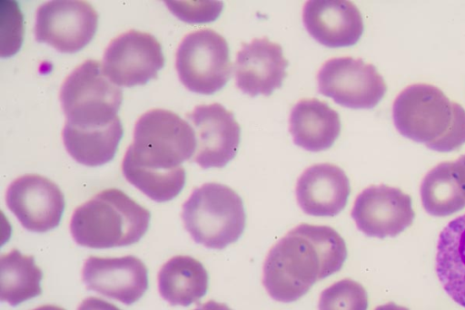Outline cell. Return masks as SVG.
Masks as SVG:
<instances>
[{
	"mask_svg": "<svg viewBox=\"0 0 465 310\" xmlns=\"http://www.w3.org/2000/svg\"><path fill=\"white\" fill-rule=\"evenodd\" d=\"M60 101L66 125L103 127L120 120L117 112L123 92L106 75L100 62L87 60L65 78L60 90Z\"/></svg>",
	"mask_w": 465,
	"mask_h": 310,
	"instance_id": "8992f818",
	"label": "cell"
},
{
	"mask_svg": "<svg viewBox=\"0 0 465 310\" xmlns=\"http://www.w3.org/2000/svg\"><path fill=\"white\" fill-rule=\"evenodd\" d=\"M175 66L181 82L189 91L213 94L223 88L232 75L228 43L212 29L192 32L177 49Z\"/></svg>",
	"mask_w": 465,
	"mask_h": 310,
	"instance_id": "52a82bcc",
	"label": "cell"
},
{
	"mask_svg": "<svg viewBox=\"0 0 465 310\" xmlns=\"http://www.w3.org/2000/svg\"><path fill=\"white\" fill-rule=\"evenodd\" d=\"M302 20L316 41L332 48L354 45L364 30L361 12L350 1H308L303 7Z\"/></svg>",
	"mask_w": 465,
	"mask_h": 310,
	"instance_id": "2e32d148",
	"label": "cell"
},
{
	"mask_svg": "<svg viewBox=\"0 0 465 310\" xmlns=\"http://www.w3.org/2000/svg\"><path fill=\"white\" fill-rule=\"evenodd\" d=\"M77 310H121L115 305L102 298L89 296L83 300Z\"/></svg>",
	"mask_w": 465,
	"mask_h": 310,
	"instance_id": "83f0119b",
	"label": "cell"
},
{
	"mask_svg": "<svg viewBox=\"0 0 465 310\" xmlns=\"http://www.w3.org/2000/svg\"><path fill=\"white\" fill-rule=\"evenodd\" d=\"M186 118L196 137L193 160L201 168H223L236 156L241 127L231 111L220 103L202 104Z\"/></svg>",
	"mask_w": 465,
	"mask_h": 310,
	"instance_id": "7c38bea8",
	"label": "cell"
},
{
	"mask_svg": "<svg viewBox=\"0 0 465 310\" xmlns=\"http://www.w3.org/2000/svg\"><path fill=\"white\" fill-rule=\"evenodd\" d=\"M0 269L1 301L16 306L42 294L43 272L33 256L12 249L1 256Z\"/></svg>",
	"mask_w": 465,
	"mask_h": 310,
	"instance_id": "603a6c76",
	"label": "cell"
},
{
	"mask_svg": "<svg viewBox=\"0 0 465 310\" xmlns=\"http://www.w3.org/2000/svg\"><path fill=\"white\" fill-rule=\"evenodd\" d=\"M375 310H409L407 307L399 305L393 302L387 303L385 305H379Z\"/></svg>",
	"mask_w": 465,
	"mask_h": 310,
	"instance_id": "4dcf8cb0",
	"label": "cell"
},
{
	"mask_svg": "<svg viewBox=\"0 0 465 310\" xmlns=\"http://www.w3.org/2000/svg\"><path fill=\"white\" fill-rule=\"evenodd\" d=\"M346 257V243L335 229L302 223L270 249L262 283L274 300L293 302L315 282L338 272Z\"/></svg>",
	"mask_w": 465,
	"mask_h": 310,
	"instance_id": "6da1fadb",
	"label": "cell"
},
{
	"mask_svg": "<svg viewBox=\"0 0 465 310\" xmlns=\"http://www.w3.org/2000/svg\"><path fill=\"white\" fill-rule=\"evenodd\" d=\"M33 310H65V309L63 307L57 306V305H41Z\"/></svg>",
	"mask_w": 465,
	"mask_h": 310,
	"instance_id": "1f68e13d",
	"label": "cell"
},
{
	"mask_svg": "<svg viewBox=\"0 0 465 310\" xmlns=\"http://www.w3.org/2000/svg\"><path fill=\"white\" fill-rule=\"evenodd\" d=\"M194 310H232L226 304L210 300Z\"/></svg>",
	"mask_w": 465,
	"mask_h": 310,
	"instance_id": "f1b7e54d",
	"label": "cell"
},
{
	"mask_svg": "<svg viewBox=\"0 0 465 310\" xmlns=\"http://www.w3.org/2000/svg\"><path fill=\"white\" fill-rule=\"evenodd\" d=\"M151 213L123 190L106 189L79 206L70 223L75 242L91 248L125 247L147 232Z\"/></svg>",
	"mask_w": 465,
	"mask_h": 310,
	"instance_id": "3957f363",
	"label": "cell"
},
{
	"mask_svg": "<svg viewBox=\"0 0 465 310\" xmlns=\"http://www.w3.org/2000/svg\"><path fill=\"white\" fill-rule=\"evenodd\" d=\"M435 268L445 292L465 307V214L452 219L440 232Z\"/></svg>",
	"mask_w": 465,
	"mask_h": 310,
	"instance_id": "d6986e66",
	"label": "cell"
},
{
	"mask_svg": "<svg viewBox=\"0 0 465 310\" xmlns=\"http://www.w3.org/2000/svg\"><path fill=\"white\" fill-rule=\"evenodd\" d=\"M103 68L118 86L143 85L164 66L159 41L151 34L130 30L114 38L105 49Z\"/></svg>",
	"mask_w": 465,
	"mask_h": 310,
	"instance_id": "30bf717a",
	"label": "cell"
},
{
	"mask_svg": "<svg viewBox=\"0 0 465 310\" xmlns=\"http://www.w3.org/2000/svg\"><path fill=\"white\" fill-rule=\"evenodd\" d=\"M208 285L207 270L190 256L172 257L158 274L159 292L172 305L188 306L198 302L206 294Z\"/></svg>",
	"mask_w": 465,
	"mask_h": 310,
	"instance_id": "ffe728a7",
	"label": "cell"
},
{
	"mask_svg": "<svg viewBox=\"0 0 465 310\" xmlns=\"http://www.w3.org/2000/svg\"><path fill=\"white\" fill-rule=\"evenodd\" d=\"M351 218L368 237H396L411 226L415 213L410 195L384 184L372 185L356 198Z\"/></svg>",
	"mask_w": 465,
	"mask_h": 310,
	"instance_id": "8fae6325",
	"label": "cell"
},
{
	"mask_svg": "<svg viewBox=\"0 0 465 310\" xmlns=\"http://www.w3.org/2000/svg\"><path fill=\"white\" fill-rule=\"evenodd\" d=\"M392 117L402 136L432 150L450 152L465 143V109L434 85L416 83L401 91Z\"/></svg>",
	"mask_w": 465,
	"mask_h": 310,
	"instance_id": "7a4b0ae2",
	"label": "cell"
},
{
	"mask_svg": "<svg viewBox=\"0 0 465 310\" xmlns=\"http://www.w3.org/2000/svg\"><path fill=\"white\" fill-rule=\"evenodd\" d=\"M317 80L322 95L351 109L374 108L387 92L386 82L374 65L349 56L326 61Z\"/></svg>",
	"mask_w": 465,
	"mask_h": 310,
	"instance_id": "ba28073f",
	"label": "cell"
},
{
	"mask_svg": "<svg viewBox=\"0 0 465 310\" xmlns=\"http://www.w3.org/2000/svg\"><path fill=\"white\" fill-rule=\"evenodd\" d=\"M182 218L193 239L211 249L236 242L246 226L241 196L232 188L209 182L196 188L183 205Z\"/></svg>",
	"mask_w": 465,
	"mask_h": 310,
	"instance_id": "277c9868",
	"label": "cell"
},
{
	"mask_svg": "<svg viewBox=\"0 0 465 310\" xmlns=\"http://www.w3.org/2000/svg\"><path fill=\"white\" fill-rule=\"evenodd\" d=\"M97 26V12L88 2L49 1L37 9L35 39L61 53H73L92 41Z\"/></svg>",
	"mask_w": 465,
	"mask_h": 310,
	"instance_id": "9c48e42d",
	"label": "cell"
},
{
	"mask_svg": "<svg viewBox=\"0 0 465 310\" xmlns=\"http://www.w3.org/2000/svg\"><path fill=\"white\" fill-rule=\"evenodd\" d=\"M295 192L297 202L304 213L333 217L347 205L351 185L342 169L331 163H320L302 173Z\"/></svg>",
	"mask_w": 465,
	"mask_h": 310,
	"instance_id": "e0dca14e",
	"label": "cell"
},
{
	"mask_svg": "<svg viewBox=\"0 0 465 310\" xmlns=\"http://www.w3.org/2000/svg\"><path fill=\"white\" fill-rule=\"evenodd\" d=\"M460 178L465 186V154L461 155L458 160H455Z\"/></svg>",
	"mask_w": 465,
	"mask_h": 310,
	"instance_id": "f546056e",
	"label": "cell"
},
{
	"mask_svg": "<svg viewBox=\"0 0 465 310\" xmlns=\"http://www.w3.org/2000/svg\"><path fill=\"white\" fill-rule=\"evenodd\" d=\"M0 3V55L9 57L16 53L23 44L24 17L17 2Z\"/></svg>",
	"mask_w": 465,
	"mask_h": 310,
	"instance_id": "484cf974",
	"label": "cell"
},
{
	"mask_svg": "<svg viewBox=\"0 0 465 310\" xmlns=\"http://www.w3.org/2000/svg\"><path fill=\"white\" fill-rule=\"evenodd\" d=\"M365 288L352 279L340 280L324 289L319 299V310H367Z\"/></svg>",
	"mask_w": 465,
	"mask_h": 310,
	"instance_id": "d4e9b609",
	"label": "cell"
},
{
	"mask_svg": "<svg viewBox=\"0 0 465 310\" xmlns=\"http://www.w3.org/2000/svg\"><path fill=\"white\" fill-rule=\"evenodd\" d=\"M196 137L192 125L173 111L153 109L136 121L134 141L124 160L160 170H173L193 157Z\"/></svg>",
	"mask_w": 465,
	"mask_h": 310,
	"instance_id": "5b68a950",
	"label": "cell"
},
{
	"mask_svg": "<svg viewBox=\"0 0 465 310\" xmlns=\"http://www.w3.org/2000/svg\"><path fill=\"white\" fill-rule=\"evenodd\" d=\"M288 61L279 44L267 37L254 38L244 44L237 53L235 78L237 87L249 96H270L282 85Z\"/></svg>",
	"mask_w": 465,
	"mask_h": 310,
	"instance_id": "9a60e30c",
	"label": "cell"
},
{
	"mask_svg": "<svg viewBox=\"0 0 465 310\" xmlns=\"http://www.w3.org/2000/svg\"><path fill=\"white\" fill-rule=\"evenodd\" d=\"M121 120L108 126L79 128L64 125V147L78 163L89 167L111 161L123 138Z\"/></svg>",
	"mask_w": 465,
	"mask_h": 310,
	"instance_id": "44dd1931",
	"label": "cell"
},
{
	"mask_svg": "<svg viewBox=\"0 0 465 310\" xmlns=\"http://www.w3.org/2000/svg\"><path fill=\"white\" fill-rule=\"evenodd\" d=\"M122 170L128 182L157 202L172 200L185 185L183 166L173 170H160L123 160Z\"/></svg>",
	"mask_w": 465,
	"mask_h": 310,
	"instance_id": "cb8c5ba5",
	"label": "cell"
},
{
	"mask_svg": "<svg viewBox=\"0 0 465 310\" xmlns=\"http://www.w3.org/2000/svg\"><path fill=\"white\" fill-rule=\"evenodd\" d=\"M5 200L25 228L39 233L56 228L65 207L59 187L38 174H25L15 179L7 189Z\"/></svg>",
	"mask_w": 465,
	"mask_h": 310,
	"instance_id": "4fadbf2b",
	"label": "cell"
},
{
	"mask_svg": "<svg viewBox=\"0 0 465 310\" xmlns=\"http://www.w3.org/2000/svg\"><path fill=\"white\" fill-rule=\"evenodd\" d=\"M83 281L90 290L132 305L148 289V269L134 256L90 257L84 265Z\"/></svg>",
	"mask_w": 465,
	"mask_h": 310,
	"instance_id": "5bb4252c",
	"label": "cell"
},
{
	"mask_svg": "<svg viewBox=\"0 0 465 310\" xmlns=\"http://www.w3.org/2000/svg\"><path fill=\"white\" fill-rule=\"evenodd\" d=\"M420 198L427 213L446 217L465 208V186L455 161H444L423 178Z\"/></svg>",
	"mask_w": 465,
	"mask_h": 310,
	"instance_id": "7402d4cb",
	"label": "cell"
},
{
	"mask_svg": "<svg viewBox=\"0 0 465 310\" xmlns=\"http://www.w3.org/2000/svg\"><path fill=\"white\" fill-rule=\"evenodd\" d=\"M165 4L174 15L190 24L213 22L223 10L221 1H167Z\"/></svg>",
	"mask_w": 465,
	"mask_h": 310,
	"instance_id": "4316f807",
	"label": "cell"
},
{
	"mask_svg": "<svg viewBox=\"0 0 465 310\" xmlns=\"http://www.w3.org/2000/svg\"><path fill=\"white\" fill-rule=\"evenodd\" d=\"M339 113L318 99H302L292 108L290 132L299 147L309 151L330 149L341 134Z\"/></svg>",
	"mask_w": 465,
	"mask_h": 310,
	"instance_id": "ac0fdd59",
	"label": "cell"
}]
</instances>
